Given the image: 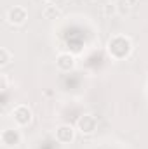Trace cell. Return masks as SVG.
I'll return each instance as SVG.
<instances>
[{
	"instance_id": "5",
	"label": "cell",
	"mask_w": 148,
	"mask_h": 149,
	"mask_svg": "<svg viewBox=\"0 0 148 149\" xmlns=\"http://www.w3.org/2000/svg\"><path fill=\"white\" fill-rule=\"evenodd\" d=\"M77 130L82 134V135H92L96 130H98V118L94 114H82L77 121Z\"/></svg>"
},
{
	"instance_id": "10",
	"label": "cell",
	"mask_w": 148,
	"mask_h": 149,
	"mask_svg": "<svg viewBox=\"0 0 148 149\" xmlns=\"http://www.w3.org/2000/svg\"><path fill=\"white\" fill-rule=\"evenodd\" d=\"M11 61H12V52L7 47H2L0 49V66L5 68V66L11 64Z\"/></svg>"
},
{
	"instance_id": "3",
	"label": "cell",
	"mask_w": 148,
	"mask_h": 149,
	"mask_svg": "<svg viewBox=\"0 0 148 149\" xmlns=\"http://www.w3.org/2000/svg\"><path fill=\"white\" fill-rule=\"evenodd\" d=\"M23 141V135L19 132V128L16 127H9V128H4L2 134H0V144L5 149H14L18 148Z\"/></svg>"
},
{
	"instance_id": "4",
	"label": "cell",
	"mask_w": 148,
	"mask_h": 149,
	"mask_svg": "<svg viewBox=\"0 0 148 149\" xmlns=\"http://www.w3.org/2000/svg\"><path fill=\"white\" fill-rule=\"evenodd\" d=\"M5 19L9 24L12 26H21L26 23L28 19V10L23 7V5H12L7 12H5Z\"/></svg>"
},
{
	"instance_id": "9",
	"label": "cell",
	"mask_w": 148,
	"mask_h": 149,
	"mask_svg": "<svg viewBox=\"0 0 148 149\" xmlns=\"http://www.w3.org/2000/svg\"><path fill=\"white\" fill-rule=\"evenodd\" d=\"M115 7H117V14H120V16H125V14H129V12H131V9H132V3H131L129 0H118V2L115 3Z\"/></svg>"
},
{
	"instance_id": "11",
	"label": "cell",
	"mask_w": 148,
	"mask_h": 149,
	"mask_svg": "<svg viewBox=\"0 0 148 149\" xmlns=\"http://www.w3.org/2000/svg\"><path fill=\"white\" fill-rule=\"evenodd\" d=\"M0 88H2V90H5V88H7V74H0Z\"/></svg>"
},
{
	"instance_id": "8",
	"label": "cell",
	"mask_w": 148,
	"mask_h": 149,
	"mask_svg": "<svg viewBox=\"0 0 148 149\" xmlns=\"http://www.w3.org/2000/svg\"><path fill=\"white\" fill-rule=\"evenodd\" d=\"M61 9L58 7V5H54V3H47L45 7H44V10H42V16H44V19H49V21H54V19H59L61 17Z\"/></svg>"
},
{
	"instance_id": "13",
	"label": "cell",
	"mask_w": 148,
	"mask_h": 149,
	"mask_svg": "<svg viewBox=\"0 0 148 149\" xmlns=\"http://www.w3.org/2000/svg\"><path fill=\"white\" fill-rule=\"evenodd\" d=\"M111 3H117V2H118V0H110Z\"/></svg>"
},
{
	"instance_id": "2",
	"label": "cell",
	"mask_w": 148,
	"mask_h": 149,
	"mask_svg": "<svg viewBox=\"0 0 148 149\" xmlns=\"http://www.w3.org/2000/svg\"><path fill=\"white\" fill-rule=\"evenodd\" d=\"M11 118H12L16 127H28L32 123V120H33V111L26 104H18V106L12 108Z\"/></svg>"
},
{
	"instance_id": "6",
	"label": "cell",
	"mask_w": 148,
	"mask_h": 149,
	"mask_svg": "<svg viewBox=\"0 0 148 149\" xmlns=\"http://www.w3.org/2000/svg\"><path fill=\"white\" fill-rule=\"evenodd\" d=\"M75 66H77V59H75L73 54L70 52H59L56 56V68L61 71V73H70L73 71Z\"/></svg>"
},
{
	"instance_id": "1",
	"label": "cell",
	"mask_w": 148,
	"mask_h": 149,
	"mask_svg": "<svg viewBox=\"0 0 148 149\" xmlns=\"http://www.w3.org/2000/svg\"><path fill=\"white\" fill-rule=\"evenodd\" d=\"M106 52L113 61H125L132 54V42L122 33L111 35L106 42Z\"/></svg>"
},
{
	"instance_id": "12",
	"label": "cell",
	"mask_w": 148,
	"mask_h": 149,
	"mask_svg": "<svg viewBox=\"0 0 148 149\" xmlns=\"http://www.w3.org/2000/svg\"><path fill=\"white\" fill-rule=\"evenodd\" d=\"M44 2H45V3H54L56 0H44Z\"/></svg>"
},
{
	"instance_id": "7",
	"label": "cell",
	"mask_w": 148,
	"mask_h": 149,
	"mask_svg": "<svg viewBox=\"0 0 148 149\" xmlns=\"http://www.w3.org/2000/svg\"><path fill=\"white\" fill-rule=\"evenodd\" d=\"M75 134H77V130H75L72 125H68V123H63V125H59L58 128H56V141L59 142V144H70V142H73L75 139Z\"/></svg>"
}]
</instances>
